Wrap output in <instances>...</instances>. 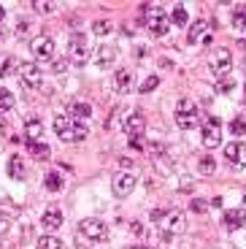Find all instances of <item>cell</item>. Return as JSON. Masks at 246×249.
<instances>
[{"mask_svg":"<svg viewBox=\"0 0 246 249\" xmlns=\"http://www.w3.org/2000/svg\"><path fill=\"white\" fill-rule=\"evenodd\" d=\"M70 114H73L76 122H87V119L92 117V106H89L87 100H73V103H70Z\"/></svg>","mask_w":246,"mask_h":249,"instance_id":"obj_18","label":"cell"},{"mask_svg":"<svg viewBox=\"0 0 246 249\" xmlns=\"http://www.w3.org/2000/svg\"><path fill=\"white\" fill-rule=\"evenodd\" d=\"M30 52L38 60H54V41L49 36H35L30 41Z\"/></svg>","mask_w":246,"mask_h":249,"instance_id":"obj_9","label":"cell"},{"mask_svg":"<svg viewBox=\"0 0 246 249\" xmlns=\"http://www.w3.org/2000/svg\"><path fill=\"white\" fill-rule=\"evenodd\" d=\"M17 71H19V79H22V84H25V87H30V89L41 87L43 79H41V68H38L35 62H19Z\"/></svg>","mask_w":246,"mask_h":249,"instance_id":"obj_8","label":"cell"},{"mask_svg":"<svg viewBox=\"0 0 246 249\" xmlns=\"http://www.w3.org/2000/svg\"><path fill=\"white\" fill-rule=\"evenodd\" d=\"M25 136H27V141H41V138H43L41 119H27V122H25Z\"/></svg>","mask_w":246,"mask_h":249,"instance_id":"obj_21","label":"cell"},{"mask_svg":"<svg viewBox=\"0 0 246 249\" xmlns=\"http://www.w3.org/2000/svg\"><path fill=\"white\" fill-rule=\"evenodd\" d=\"M152 219L162 222V238L178 236V233L187 231V217H184V212H178V209H173V212H162V209H157V212L152 214Z\"/></svg>","mask_w":246,"mask_h":249,"instance_id":"obj_2","label":"cell"},{"mask_svg":"<svg viewBox=\"0 0 246 249\" xmlns=\"http://www.w3.org/2000/svg\"><path fill=\"white\" fill-rule=\"evenodd\" d=\"M143 25H146V30L152 33V36H168V25H171V17H168L165 11H160V8H146L143 6Z\"/></svg>","mask_w":246,"mask_h":249,"instance_id":"obj_3","label":"cell"},{"mask_svg":"<svg viewBox=\"0 0 246 249\" xmlns=\"http://www.w3.org/2000/svg\"><path fill=\"white\" fill-rule=\"evenodd\" d=\"M11 225H14V214L0 209V236H6V233L11 231Z\"/></svg>","mask_w":246,"mask_h":249,"instance_id":"obj_32","label":"cell"},{"mask_svg":"<svg viewBox=\"0 0 246 249\" xmlns=\"http://www.w3.org/2000/svg\"><path fill=\"white\" fill-rule=\"evenodd\" d=\"M14 106H17V98H14V92H8V89L0 87V111H11Z\"/></svg>","mask_w":246,"mask_h":249,"instance_id":"obj_28","label":"cell"},{"mask_svg":"<svg viewBox=\"0 0 246 249\" xmlns=\"http://www.w3.org/2000/svg\"><path fill=\"white\" fill-rule=\"evenodd\" d=\"M114 89L119 95H127L133 89V71H117L114 73Z\"/></svg>","mask_w":246,"mask_h":249,"instance_id":"obj_16","label":"cell"},{"mask_svg":"<svg viewBox=\"0 0 246 249\" xmlns=\"http://www.w3.org/2000/svg\"><path fill=\"white\" fill-rule=\"evenodd\" d=\"M8 176H11V179H25L27 176V165H25L22 157L14 155L11 160H8Z\"/></svg>","mask_w":246,"mask_h":249,"instance_id":"obj_19","label":"cell"},{"mask_svg":"<svg viewBox=\"0 0 246 249\" xmlns=\"http://www.w3.org/2000/svg\"><path fill=\"white\" fill-rule=\"evenodd\" d=\"M33 11H35V14H54L57 11V3H43V0H35V3H33Z\"/></svg>","mask_w":246,"mask_h":249,"instance_id":"obj_36","label":"cell"},{"mask_svg":"<svg viewBox=\"0 0 246 249\" xmlns=\"http://www.w3.org/2000/svg\"><path fill=\"white\" fill-rule=\"evenodd\" d=\"M68 60L73 65H84L89 60V41H87L84 33H73L68 38Z\"/></svg>","mask_w":246,"mask_h":249,"instance_id":"obj_4","label":"cell"},{"mask_svg":"<svg viewBox=\"0 0 246 249\" xmlns=\"http://www.w3.org/2000/svg\"><path fill=\"white\" fill-rule=\"evenodd\" d=\"M157 84H160V76H146V79H143L141 81V84H138V92H143V95H146V92H152V89L154 87H157Z\"/></svg>","mask_w":246,"mask_h":249,"instance_id":"obj_33","label":"cell"},{"mask_svg":"<svg viewBox=\"0 0 246 249\" xmlns=\"http://www.w3.org/2000/svg\"><path fill=\"white\" fill-rule=\"evenodd\" d=\"M68 65H70V60H65V57L52 60V71H54V73H65V71H68Z\"/></svg>","mask_w":246,"mask_h":249,"instance_id":"obj_37","label":"cell"},{"mask_svg":"<svg viewBox=\"0 0 246 249\" xmlns=\"http://www.w3.org/2000/svg\"><path fill=\"white\" fill-rule=\"evenodd\" d=\"M143 127H146V119H143L141 111H130L127 117H124V122H122L124 136H130V138H141Z\"/></svg>","mask_w":246,"mask_h":249,"instance_id":"obj_11","label":"cell"},{"mask_svg":"<svg viewBox=\"0 0 246 249\" xmlns=\"http://www.w3.org/2000/svg\"><path fill=\"white\" fill-rule=\"evenodd\" d=\"M197 171H200L203 176H211V174L216 171V160H214L211 155H203L200 160H197Z\"/></svg>","mask_w":246,"mask_h":249,"instance_id":"obj_25","label":"cell"},{"mask_svg":"<svg viewBox=\"0 0 246 249\" xmlns=\"http://www.w3.org/2000/svg\"><path fill=\"white\" fill-rule=\"evenodd\" d=\"M38 249H62V241L52 233H46V236L38 238Z\"/></svg>","mask_w":246,"mask_h":249,"instance_id":"obj_27","label":"cell"},{"mask_svg":"<svg viewBox=\"0 0 246 249\" xmlns=\"http://www.w3.org/2000/svg\"><path fill=\"white\" fill-rule=\"evenodd\" d=\"M17 65H19V62H14L11 57H0V79L17 73Z\"/></svg>","mask_w":246,"mask_h":249,"instance_id":"obj_30","label":"cell"},{"mask_svg":"<svg viewBox=\"0 0 246 249\" xmlns=\"http://www.w3.org/2000/svg\"><path fill=\"white\" fill-rule=\"evenodd\" d=\"M130 249H146V247H130Z\"/></svg>","mask_w":246,"mask_h":249,"instance_id":"obj_41","label":"cell"},{"mask_svg":"<svg viewBox=\"0 0 246 249\" xmlns=\"http://www.w3.org/2000/svg\"><path fill=\"white\" fill-rule=\"evenodd\" d=\"M54 133L62 138V141H68V143H81L87 138V124L70 119L68 114L57 111L54 114Z\"/></svg>","mask_w":246,"mask_h":249,"instance_id":"obj_1","label":"cell"},{"mask_svg":"<svg viewBox=\"0 0 246 249\" xmlns=\"http://www.w3.org/2000/svg\"><path fill=\"white\" fill-rule=\"evenodd\" d=\"M79 233L84 238H89V241H105L108 238V225L98 217H87L79 222Z\"/></svg>","mask_w":246,"mask_h":249,"instance_id":"obj_5","label":"cell"},{"mask_svg":"<svg viewBox=\"0 0 246 249\" xmlns=\"http://www.w3.org/2000/svg\"><path fill=\"white\" fill-rule=\"evenodd\" d=\"M235 89V81L233 79H228V76H222L219 81H216V92H222V95H230Z\"/></svg>","mask_w":246,"mask_h":249,"instance_id":"obj_35","label":"cell"},{"mask_svg":"<svg viewBox=\"0 0 246 249\" xmlns=\"http://www.w3.org/2000/svg\"><path fill=\"white\" fill-rule=\"evenodd\" d=\"M200 136H203V146L206 149H216V146H219L222 143V127H219V119H206L203 122V127H200Z\"/></svg>","mask_w":246,"mask_h":249,"instance_id":"obj_7","label":"cell"},{"mask_svg":"<svg viewBox=\"0 0 246 249\" xmlns=\"http://www.w3.org/2000/svg\"><path fill=\"white\" fill-rule=\"evenodd\" d=\"M176 127L178 130H192V127H197V114H176Z\"/></svg>","mask_w":246,"mask_h":249,"instance_id":"obj_24","label":"cell"},{"mask_svg":"<svg viewBox=\"0 0 246 249\" xmlns=\"http://www.w3.org/2000/svg\"><path fill=\"white\" fill-rule=\"evenodd\" d=\"M225 225H228L230 231H241L246 225V209H230L225 214Z\"/></svg>","mask_w":246,"mask_h":249,"instance_id":"obj_17","label":"cell"},{"mask_svg":"<svg viewBox=\"0 0 246 249\" xmlns=\"http://www.w3.org/2000/svg\"><path fill=\"white\" fill-rule=\"evenodd\" d=\"M225 160L233 162V168H244L246 165V143H241V141L225 143Z\"/></svg>","mask_w":246,"mask_h":249,"instance_id":"obj_13","label":"cell"},{"mask_svg":"<svg viewBox=\"0 0 246 249\" xmlns=\"http://www.w3.org/2000/svg\"><path fill=\"white\" fill-rule=\"evenodd\" d=\"M62 222H65V217H62V212L57 209V206H49V209L41 214V225L46 228V231H60Z\"/></svg>","mask_w":246,"mask_h":249,"instance_id":"obj_14","label":"cell"},{"mask_svg":"<svg viewBox=\"0 0 246 249\" xmlns=\"http://www.w3.org/2000/svg\"><path fill=\"white\" fill-rule=\"evenodd\" d=\"M111 187H114V195H117V198H124V195L133 193V187H136V176L130 174V171H119V174L114 176V181H111Z\"/></svg>","mask_w":246,"mask_h":249,"instance_id":"obj_12","label":"cell"},{"mask_svg":"<svg viewBox=\"0 0 246 249\" xmlns=\"http://www.w3.org/2000/svg\"><path fill=\"white\" fill-rule=\"evenodd\" d=\"M206 33H209V22L206 19H195L190 25V33H187V44H200Z\"/></svg>","mask_w":246,"mask_h":249,"instance_id":"obj_15","label":"cell"},{"mask_svg":"<svg viewBox=\"0 0 246 249\" xmlns=\"http://www.w3.org/2000/svg\"><path fill=\"white\" fill-rule=\"evenodd\" d=\"M92 33H95V36H108V33H111V22H108V19H95V22H92Z\"/></svg>","mask_w":246,"mask_h":249,"instance_id":"obj_34","label":"cell"},{"mask_svg":"<svg viewBox=\"0 0 246 249\" xmlns=\"http://www.w3.org/2000/svg\"><path fill=\"white\" fill-rule=\"evenodd\" d=\"M230 130H233V136H246V117H244V114L233 117V122H230Z\"/></svg>","mask_w":246,"mask_h":249,"instance_id":"obj_31","label":"cell"},{"mask_svg":"<svg viewBox=\"0 0 246 249\" xmlns=\"http://www.w3.org/2000/svg\"><path fill=\"white\" fill-rule=\"evenodd\" d=\"M230 22H233V27H238V30H246V3H238V6H233Z\"/></svg>","mask_w":246,"mask_h":249,"instance_id":"obj_22","label":"cell"},{"mask_svg":"<svg viewBox=\"0 0 246 249\" xmlns=\"http://www.w3.org/2000/svg\"><path fill=\"white\" fill-rule=\"evenodd\" d=\"M209 65H211V73H216L219 79H222V76H228L230 68H233V52H230V49H216V52H211Z\"/></svg>","mask_w":246,"mask_h":249,"instance_id":"obj_6","label":"cell"},{"mask_svg":"<svg viewBox=\"0 0 246 249\" xmlns=\"http://www.w3.org/2000/svg\"><path fill=\"white\" fill-rule=\"evenodd\" d=\"M117 60H119V49L114 44H103L98 52H95V65H98L100 71L114 68V65H117Z\"/></svg>","mask_w":246,"mask_h":249,"instance_id":"obj_10","label":"cell"},{"mask_svg":"<svg viewBox=\"0 0 246 249\" xmlns=\"http://www.w3.org/2000/svg\"><path fill=\"white\" fill-rule=\"evenodd\" d=\"M43 187H46L49 193H60L62 187H65V179L60 176V171H49V174L43 176Z\"/></svg>","mask_w":246,"mask_h":249,"instance_id":"obj_20","label":"cell"},{"mask_svg":"<svg viewBox=\"0 0 246 249\" xmlns=\"http://www.w3.org/2000/svg\"><path fill=\"white\" fill-rule=\"evenodd\" d=\"M27 149H30V155L35 157V160H49V155H52V149L43 141H30L27 143Z\"/></svg>","mask_w":246,"mask_h":249,"instance_id":"obj_23","label":"cell"},{"mask_svg":"<svg viewBox=\"0 0 246 249\" xmlns=\"http://www.w3.org/2000/svg\"><path fill=\"white\" fill-rule=\"evenodd\" d=\"M190 209L195 214H206V212H209V203H206V200H200V198H195V200H190Z\"/></svg>","mask_w":246,"mask_h":249,"instance_id":"obj_38","label":"cell"},{"mask_svg":"<svg viewBox=\"0 0 246 249\" xmlns=\"http://www.w3.org/2000/svg\"><path fill=\"white\" fill-rule=\"evenodd\" d=\"M176 114H197V103L190 100V98L176 100Z\"/></svg>","mask_w":246,"mask_h":249,"instance_id":"obj_29","label":"cell"},{"mask_svg":"<svg viewBox=\"0 0 246 249\" xmlns=\"http://www.w3.org/2000/svg\"><path fill=\"white\" fill-rule=\"evenodd\" d=\"M3 17H6V8L0 6V22H3Z\"/></svg>","mask_w":246,"mask_h":249,"instance_id":"obj_40","label":"cell"},{"mask_svg":"<svg viewBox=\"0 0 246 249\" xmlns=\"http://www.w3.org/2000/svg\"><path fill=\"white\" fill-rule=\"evenodd\" d=\"M133 233H136V236H141V233H143V225H141V222H133Z\"/></svg>","mask_w":246,"mask_h":249,"instance_id":"obj_39","label":"cell"},{"mask_svg":"<svg viewBox=\"0 0 246 249\" xmlns=\"http://www.w3.org/2000/svg\"><path fill=\"white\" fill-rule=\"evenodd\" d=\"M171 22H173V25H187V22H190V14H187V8L181 6V3H178V6H173Z\"/></svg>","mask_w":246,"mask_h":249,"instance_id":"obj_26","label":"cell"}]
</instances>
